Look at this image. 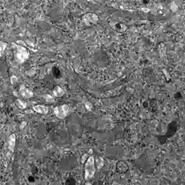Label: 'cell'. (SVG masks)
<instances>
[{
	"instance_id": "3",
	"label": "cell",
	"mask_w": 185,
	"mask_h": 185,
	"mask_svg": "<svg viewBox=\"0 0 185 185\" xmlns=\"http://www.w3.org/2000/svg\"><path fill=\"white\" fill-rule=\"evenodd\" d=\"M54 112H55V114H56L57 117L60 118V119H63L67 114L64 111L61 106V107L55 108L54 109Z\"/></svg>"
},
{
	"instance_id": "2",
	"label": "cell",
	"mask_w": 185,
	"mask_h": 185,
	"mask_svg": "<svg viewBox=\"0 0 185 185\" xmlns=\"http://www.w3.org/2000/svg\"><path fill=\"white\" fill-rule=\"evenodd\" d=\"M20 92L21 95H22V96L25 97V98H30V97L33 96V94H32L31 91H30L28 89H26L24 85H21Z\"/></svg>"
},
{
	"instance_id": "8",
	"label": "cell",
	"mask_w": 185,
	"mask_h": 185,
	"mask_svg": "<svg viewBox=\"0 0 185 185\" xmlns=\"http://www.w3.org/2000/svg\"><path fill=\"white\" fill-rule=\"evenodd\" d=\"M46 96L48 97V98L46 99L47 101H49V102H53V101H54V99H53V97H51L50 95H46Z\"/></svg>"
},
{
	"instance_id": "7",
	"label": "cell",
	"mask_w": 185,
	"mask_h": 185,
	"mask_svg": "<svg viewBox=\"0 0 185 185\" xmlns=\"http://www.w3.org/2000/svg\"><path fill=\"white\" fill-rule=\"evenodd\" d=\"M17 102H18V106L20 108H26V104L24 102H23L22 101L18 100H17Z\"/></svg>"
},
{
	"instance_id": "9",
	"label": "cell",
	"mask_w": 185,
	"mask_h": 185,
	"mask_svg": "<svg viewBox=\"0 0 185 185\" xmlns=\"http://www.w3.org/2000/svg\"><path fill=\"white\" fill-rule=\"evenodd\" d=\"M85 106H86L87 109L90 110L91 108V106H91V104L89 102H87L86 104H85Z\"/></svg>"
},
{
	"instance_id": "1",
	"label": "cell",
	"mask_w": 185,
	"mask_h": 185,
	"mask_svg": "<svg viewBox=\"0 0 185 185\" xmlns=\"http://www.w3.org/2000/svg\"><path fill=\"white\" fill-rule=\"evenodd\" d=\"M95 173L94 160L93 157H90L87 160L85 166V178L89 180L94 176Z\"/></svg>"
},
{
	"instance_id": "10",
	"label": "cell",
	"mask_w": 185,
	"mask_h": 185,
	"mask_svg": "<svg viewBox=\"0 0 185 185\" xmlns=\"http://www.w3.org/2000/svg\"><path fill=\"white\" fill-rule=\"evenodd\" d=\"M14 81H16V77H11V82L14 83Z\"/></svg>"
},
{
	"instance_id": "5",
	"label": "cell",
	"mask_w": 185,
	"mask_h": 185,
	"mask_svg": "<svg viewBox=\"0 0 185 185\" xmlns=\"http://www.w3.org/2000/svg\"><path fill=\"white\" fill-rule=\"evenodd\" d=\"M15 136L14 135H11L9 138L8 144H9V149L11 150V152L14 151V148L15 146Z\"/></svg>"
},
{
	"instance_id": "6",
	"label": "cell",
	"mask_w": 185,
	"mask_h": 185,
	"mask_svg": "<svg viewBox=\"0 0 185 185\" xmlns=\"http://www.w3.org/2000/svg\"><path fill=\"white\" fill-rule=\"evenodd\" d=\"M53 93H54V95L56 96H62L63 94V90L61 88V87H57L56 89H55L54 91H53Z\"/></svg>"
},
{
	"instance_id": "4",
	"label": "cell",
	"mask_w": 185,
	"mask_h": 185,
	"mask_svg": "<svg viewBox=\"0 0 185 185\" xmlns=\"http://www.w3.org/2000/svg\"><path fill=\"white\" fill-rule=\"evenodd\" d=\"M33 109L35 110L36 112H39V113L41 114H47V112H48V108L44 106H41V105H38L34 106L33 108Z\"/></svg>"
}]
</instances>
